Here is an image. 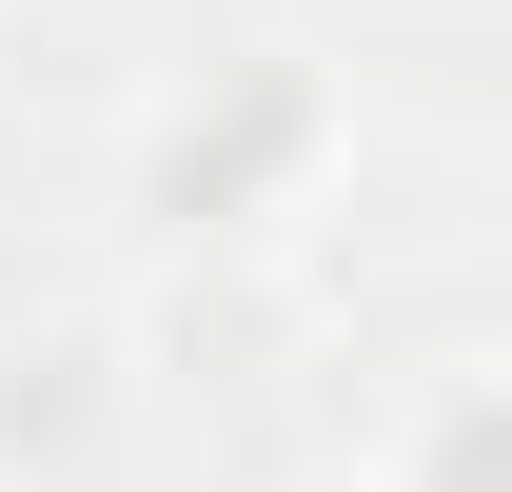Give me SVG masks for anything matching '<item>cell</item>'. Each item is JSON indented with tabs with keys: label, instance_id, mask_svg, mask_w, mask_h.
Returning a JSON list of instances; mask_svg holds the SVG:
<instances>
[{
	"label": "cell",
	"instance_id": "6da1fadb",
	"mask_svg": "<svg viewBox=\"0 0 512 492\" xmlns=\"http://www.w3.org/2000/svg\"><path fill=\"white\" fill-rule=\"evenodd\" d=\"M276 158H316V79H237V119H178L138 197H158V217H276V197H256Z\"/></svg>",
	"mask_w": 512,
	"mask_h": 492
},
{
	"label": "cell",
	"instance_id": "7a4b0ae2",
	"mask_svg": "<svg viewBox=\"0 0 512 492\" xmlns=\"http://www.w3.org/2000/svg\"><path fill=\"white\" fill-rule=\"evenodd\" d=\"M99 374H119V355H99L79 315H60V335H20V355H0V453H20V473L79 453V433H99Z\"/></svg>",
	"mask_w": 512,
	"mask_h": 492
},
{
	"label": "cell",
	"instance_id": "3957f363",
	"mask_svg": "<svg viewBox=\"0 0 512 492\" xmlns=\"http://www.w3.org/2000/svg\"><path fill=\"white\" fill-rule=\"evenodd\" d=\"M394 492H512V394H493L473 355L434 374V414L394 433Z\"/></svg>",
	"mask_w": 512,
	"mask_h": 492
}]
</instances>
